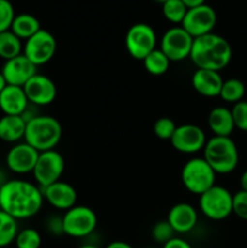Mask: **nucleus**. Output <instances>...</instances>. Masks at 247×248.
Listing matches in <instances>:
<instances>
[{
    "mask_svg": "<svg viewBox=\"0 0 247 248\" xmlns=\"http://www.w3.org/2000/svg\"><path fill=\"white\" fill-rule=\"evenodd\" d=\"M43 202V190L38 184L12 179L0 186V210L16 220L28 219L38 215Z\"/></svg>",
    "mask_w": 247,
    "mask_h": 248,
    "instance_id": "1",
    "label": "nucleus"
},
{
    "mask_svg": "<svg viewBox=\"0 0 247 248\" xmlns=\"http://www.w3.org/2000/svg\"><path fill=\"white\" fill-rule=\"evenodd\" d=\"M232 50L229 41L216 33L194 38L189 58L196 69L220 72L232 61Z\"/></svg>",
    "mask_w": 247,
    "mask_h": 248,
    "instance_id": "2",
    "label": "nucleus"
},
{
    "mask_svg": "<svg viewBox=\"0 0 247 248\" xmlns=\"http://www.w3.org/2000/svg\"><path fill=\"white\" fill-rule=\"evenodd\" d=\"M62 138V125L51 115H34L27 121L24 142L39 153L53 150Z\"/></svg>",
    "mask_w": 247,
    "mask_h": 248,
    "instance_id": "3",
    "label": "nucleus"
},
{
    "mask_svg": "<svg viewBox=\"0 0 247 248\" xmlns=\"http://www.w3.org/2000/svg\"><path fill=\"white\" fill-rule=\"evenodd\" d=\"M202 152V157L216 174L232 173L239 164V150L230 137L213 136L207 140Z\"/></svg>",
    "mask_w": 247,
    "mask_h": 248,
    "instance_id": "4",
    "label": "nucleus"
},
{
    "mask_svg": "<svg viewBox=\"0 0 247 248\" xmlns=\"http://www.w3.org/2000/svg\"><path fill=\"white\" fill-rule=\"evenodd\" d=\"M181 179L189 193L200 196L216 184V172L203 157H191L182 167Z\"/></svg>",
    "mask_w": 247,
    "mask_h": 248,
    "instance_id": "5",
    "label": "nucleus"
},
{
    "mask_svg": "<svg viewBox=\"0 0 247 248\" xmlns=\"http://www.w3.org/2000/svg\"><path fill=\"white\" fill-rule=\"evenodd\" d=\"M201 213L208 219L223 220L232 213V194L220 186H213L199 196Z\"/></svg>",
    "mask_w": 247,
    "mask_h": 248,
    "instance_id": "6",
    "label": "nucleus"
},
{
    "mask_svg": "<svg viewBox=\"0 0 247 248\" xmlns=\"http://www.w3.org/2000/svg\"><path fill=\"white\" fill-rule=\"evenodd\" d=\"M63 234L70 237H86L94 232L97 227V216L87 206L75 205L65 211L62 217Z\"/></svg>",
    "mask_w": 247,
    "mask_h": 248,
    "instance_id": "7",
    "label": "nucleus"
},
{
    "mask_svg": "<svg viewBox=\"0 0 247 248\" xmlns=\"http://www.w3.org/2000/svg\"><path fill=\"white\" fill-rule=\"evenodd\" d=\"M125 46L131 57L143 61L156 48L155 31L147 23L133 24L126 33Z\"/></svg>",
    "mask_w": 247,
    "mask_h": 248,
    "instance_id": "8",
    "label": "nucleus"
},
{
    "mask_svg": "<svg viewBox=\"0 0 247 248\" xmlns=\"http://www.w3.org/2000/svg\"><path fill=\"white\" fill-rule=\"evenodd\" d=\"M64 167L65 162L62 154H60L56 149L47 150V152L39 153V157L31 173L36 184L44 189L60 181Z\"/></svg>",
    "mask_w": 247,
    "mask_h": 248,
    "instance_id": "9",
    "label": "nucleus"
},
{
    "mask_svg": "<svg viewBox=\"0 0 247 248\" xmlns=\"http://www.w3.org/2000/svg\"><path fill=\"white\" fill-rule=\"evenodd\" d=\"M57 51V41L50 33L41 28L38 33L26 40L23 45V55L36 67L50 62Z\"/></svg>",
    "mask_w": 247,
    "mask_h": 248,
    "instance_id": "10",
    "label": "nucleus"
},
{
    "mask_svg": "<svg viewBox=\"0 0 247 248\" xmlns=\"http://www.w3.org/2000/svg\"><path fill=\"white\" fill-rule=\"evenodd\" d=\"M194 38L182 27H173L165 31L160 41V50L171 62H181L189 58Z\"/></svg>",
    "mask_w": 247,
    "mask_h": 248,
    "instance_id": "11",
    "label": "nucleus"
},
{
    "mask_svg": "<svg viewBox=\"0 0 247 248\" xmlns=\"http://www.w3.org/2000/svg\"><path fill=\"white\" fill-rule=\"evenodd\" d=\"M216 23H217L216 11L210 5L203 4L201 6L188 9L181 27L185 29L193 38H199L212 33Z\"/></svg>",
    "mask_w": 247,
    "mask_h": 248,
    "instance_id": "12",
    "label": "nucleus"
},
{
    "mask_svg": "<svg viewBox=\"0 0 247 248\" xmlns=\"http://www.w3.org/2000/svg\"><path fill=\"white\" fill-rule=\"evenodd\" d=\"M170 142L177 152L183 154H195L203 149L207 140L200 126L194 124H183L177 126Z\"/></svg>",
    "mask_w": 247,
    "mask_h": 248,
    "instance_id": "13",
    "label": "nucleus"
},
{
    "mask_svg": "<svg viewBox=\"0 0 247 248\" xmlns=\"http://www.w3.org/2000/svg\"><path fill=\"white\" fill-rule=\"evenodd\" d=\"M29 103L34 106H48L57 96L56 84L48 77L36 73L23 86Z\"/></svg>",
    "mask_w": 247,
    "mask_h": 248,
    "instance_id": "14",
    "label": "nucleus"
},
{
    "mask_svg": "<svg viewBox=\"0 0 247 248\" xmlns=\"http://www.w3.org/2000/svg\"><path fill=\"white\" fill-rule=\"evenodd\" d=\"M0 72L4 75L7 85L19 87H23L38 73L36 65L33 64L23 53L9 61H5Z\"/></svg>",
    "mask_w": 247,
    "mask_h": 248,
    "instance_id": "15",
    "label": "nucleus"
},
{
    "mask_svg": "<svg viewBox=\"0 0 247 248\" xmlns=\"http://www.w3.org/2000/svg\"><path fill=\"white\" fill-rule=\"evenodd\" d=\"M39 152L29 144L18 143L7 152L6 165L10 171L18 174L31 173L35 167Z\"/></svg>",
    "mask_w": 247,
    "mask_h": 248,
    "instance_id": "16",
    "label": "nucleus"
},
{
    "mask_svg": "<svg viewBox=\"0 0 247 248\" xmlns=\"http://www.w3.org/2000/svg\"><path fill=\"white\" fill-rule=\"evenodd\" d=\"M41 190H43L44 199L56 210L68 211L77 205V190L72 184L67 182L57 181Z\"/></svg>",
    "mask_w": 247,
    "mask_h": 248,
    "instance_id": "17",
    "label": "nucleus"
},
{
    "mask_svg": "<svg viewBox=\"0 0 247 248\" xmlns=\"http://www.w3.org/2000/svg\"><path fill=\"white\" fill-rule=\"evenodd\" d=\"M166 220L176 234H186L195 228L198 212L190 203L179 202L170 208Z\"/></svg>",
    "mask_w": 247,
    "mask_h": 248,
    "instance_id": "18",
    "label": "nucleus"
},
{
    "mask_svg": "<svg viewBox=\"0 0 247 248\" xmlns=\"http://www.w3.org/2000/svg\"><path fill=\"white\" fill-rule=\"evenodd\" d=\"M219 72L208 69H196L191 77V86L199 94L207 98L218 97L223 85Z\"/></svg>",
    "mask_w": 247,
    "mask_h": 248,
    "instance_id": "19",
    "label": "nucleus"
},
{
    "mask_svg": "<svg viewBox=\"0 0 247 248\" xmlns=\"http://www.w3.org/2000/svg\"><path fill=\"white\" fill-rule=\"evenodd\" d=\"M28 104L23 87L7 85L0 93V109L4 115H24Z\"/></svg>",
    "mask_w": 247,
    "mask_h": 248,
    "instance_id": "20",
    "label": "nucleus"
},
{
    "mask_svg": "<svg viewBox=\"0 0 247 248\" xmlns=\"http://www.w3.org/2000/svg\"><path fill=\"white\" fill-rule=\"evenodd\" d=\"M207 125L213 136L230 137L235 128L232 110L225 107H216L208 114Z\"/></svg>",
    "mask_w": 247,
    "mask_h": 248,
    "instance_id": "21",
    "label": "nucleus"
},
{
    "mask_svg": "<svg viewBox=\"0 0 247 248\" xmlns=\"http://www.w3.org/2000/svg\"><path fill=\"white\" fill-rule=\"evenodd\" d=\"M27 121L22 115H4L0 118V140L7 143L24 138Z\"/></svg>",
    "mask_w": 247,
    "mask_h": 248,
    "instance_id": "22",
    "label": "nucleus"
},
{
    "mask_svg": "<svg viewBox=\"0 0 247 248\" xmlns=\"http://www.w3.org/2000/svg\"><path fill=\"white\" fill-rule=\"evenodd\" d=\"M41 29L40 22L35 16L29 14H21L15 16L10 31L21 40H28L31 36Z\"/></svg>",
    "mask_w": 247,
    "mask_h": 248,
    "instance_id": "23",
    "label": "nucleus"
},
{
    "mask_svg": "<svg viewBox=\"0 0 247 248\" xmlns=\"http://www.w3.org/2000/svg\"><path fill=\"white\" fill-rule=\"evenodd\" d=\"M23 53V45L18 36L15 35L11 31H5L0 33V57L4 61Z\"/></svg>",
    "mask_w": 247,
    "mask_h": 248,
    "instance_id": "24",
    "label": "nucleus"
},
{
    "mask_svg": "<svg viewBox=\"0 0 247 248\" xmlns=\"http://www.w3.org/2000/svg\"><path fill=\"white\" fill-rule=\"evenodd\" d=\"M142 62L145 70H147L149 74L159 77V75L165 74V73L169 70L171 61L166 57V55H165L160 48H155V50L152 51Z\"/></svg>",
    "mask_w": 247,
    "mask_h": 248,
    "instance_id": "25",
    "label": "nucleus"
},
{
    "mask_svg": "<svg viewBox=\"0 0 247 248\" xmlns=\"http://www.w3.org/2000/svg\"><path fill=\"white\" fill-rule=\"evenodd\" d=\"M18 232L17 220L0 210V248L9 246L15 242Z\"/></svg>",
    "mask_w": 247,
    "mask_h": 248,
    "instance_id": "26",
    "label": "nucleus"
},
{
    "mask_svg": "<svg viewBox=\"0 0 247 248\" xmlns=\"http://www.w3.org/2000/svg\"><path fill=\"white\" fill-rule=\"evenodd\" d=\"M246 92V87L245 84L240 79H228L223 81L222 90H220L219 97L227 103H237V102L242 101Z\"/></svg>",
    "mask_w": 247,
    "mask_h": 248,
    "instance_id": "27",
    "label": "nucleus"
},
{
    "mask_svg": "<svg viewBox=\"0 0 247 248\" xmlns=\"http://www.w3.org/2000/svg\"><path fill=\"white\" fill-rule=\"evenodd\" d=\"M162 5V14L165 18L169 22L174 24H182L184 17H185L186 9L185 5L182 2V0H167Z\"/></svg>",
    "mask_w": 247,
    "mask_h": 248,
    "instance_id": "28",
    "label": "nucleus"
},
{
    "mask_svg": "<svg viewBox=\"0 0 247 248\" xmlns=\"http://www.w3.org/2000/svg\"><path fill=\"white\" fill-rule=\"evenodd\" d=\"M15 245L17 248H40L41 236L33 228H26L18 232Z\"/></svg>",
    "mask_w": 247,
    "mask_h": 248,
    "instance_id": "29",
    "label": "nucleus"
},
{
    "mask_svg": "<svg viewBox=\"0 0 247 248\" xmlns=\"http://www.w3.org/2000/svg\"><path fill=\"white\" fill-rule=\"evenodd\" d=\"M174 230L172 229V227L170 225V223L165 220H159V222L155 223L152 228V237L154 239L155 242L157 244L165 245L166 242H169L170 240L174 237Z\"/></svg>",
    "mask_w": 247,
    "mask_h": 248,
    "instance_id": "30",
    "label": "nucleus"
},
{
    "mask_svg": "<svg viewBox=\"0 0 247 248\" xmlns=\"http://www.w3.org/2000/svg\"><path fill=\"white\" fill-rule=\"evenodd\" d=\"M176 128L177 125L174 124V121L172 119L167 118V116H162V118L157 119L155 121L154 126H153V131H154L155 136L164 140H171Z\"/></svg>",
    "mask_w": 247,
    "mask_h": 248,
    "instance_id": "31",
    "label": "nucleus"
},
{
    "mask_svg": "<svg viewBox=\"0 0 247 248\" xmlns=\"http://www.w3.org/2000/svg\"><path fill=\"white\" fill-rule=\"evenodd\" d=\"M230 110H232L235 128H239V130L247 132V102H237L232 106Z\"/></svg>",
    "mask_w": 247,
    "mask_h": 248,
    "instance_id": "32",
    "label": "nucleus"
},
{
    "mask_svg": "<svg viewBox=\"0 0 247 248\" xmlns=\"http://www.w3.org/2000/svg\"><path fill=\"white\" fill-rule=\"evenodd\" d=\"M15 10L9 0H0V33L10 31L15 18Z\"/></svg>",
    "mask_w": 247,
    "mask_h": 248,
    "instance_id": "33",
    "label": "nucleus"
},
{
    "mask_svg": "<svg viewBox=\"0 0 247 248\" xmlns=\"http://www.w3.org/2000/svg\"><path fill=\"white\" fill-rule=\"evenodd\" d=\"M232 213L240 219L247 220V191L239 190L232 195Z\"/></svg>",
    "mask_w": 247,
    "mask_h": 248,
    "instance_id": "34",
    "label": "nucleus"
},
{
    "mask_svg": "<svg viewBox=\"0 0 247 248\" xmlns=\"http://www.w3.org/2000/svg\"><path fill=\"white\" fill-rule=\"evenodd\" d=\"M162 248H193V247H191L190 244H188L185 240L181 239V237H173V239L170 240L169 242L162 245Z\"/></svg>",
    "mask_w": 247,
    "mask_h": 248,
    "instance_id": "35",
    "label": "nucleus"
},
{
    "mask_svg": "<svg viewBox=\"0 0 247 248\" xmlns=\"http://www.w3.org/2000/svg\"><path fill=\"white\" fill-rule=\"evenodd\" d=\"M206 0H182L184 5L186 6V9H193V7L201 6V5L205 4Z\"/></svg>",
    "mask_w": 247,
    "mask_h": 248,
    "instance_id": "36",
    "label": "nucleus"
},
{
    "mask_svg": "<svg viewBox=\"0 0 247 248\" xmlns=\"http://www.w3.org/2000/svg\"><path fill=\"white\" fill-rule=\"evenodd\" d=\"M106 248H133L130 244L124 241H113L108 245Z\"/></svg>",
    "mask_w": 247,
    "mask_h": 248,
    "instance_id": "37",
    "label": "nucleus"
},
{
    "mask_svg": "<svg viewBox=\"0 0 247 248\" xmlns=\"http://www.w3.org/2000/svg\"><path fill=\"white\" fill-rule=\"evenodd\" d=\"M240 186H241V190L247 191V170L242 172L241 177H240Z\"/></svg>",
    "mask_w": 247,
    "mask_h": 248,
    "instance_id": "38",
    "label": "nucleus"
},
{
    "mask_svg": "<svg viewBox=\"0 0 247 248\" xmlns=\"http://www.w3.org/2000/svg\"><path fill=\"white\" fill-rule=\"evenodd\" d=\"M6 86H7L6 80H5L4 75H2L1 72H0V93H1V91H2V90H4Z\"/></svg>",
    "mask_w": 247,
    "mask_h": 248,
    "instance_id": "39",
    "label": "nucleus"
},
{
    "mask_svg": "<svg viewBox=\"0 0 247 248\" xmlns=\"http://www.w3.org/2000/svg\"><path fill=\"white\" fill-rule=\"evenodd\" d=\"M79 248H98V247L94 246V245H84V246H81Z\"/></svg>",
    "mask_w": 247,
    "mask_h": 248,
    "instance_id": "40",
    "label": "nucleus"
},
{
    "mask_svg": "<svg viewBox=\"0 0 247 248\" xmlns=\"http://www.w3.org/2000/svg\"><path fill=\"white\" fill-rule=\"evenodd\" d=\"M156 2H160V4H164V2H166L167 0H155Z\"/></svg>",
    "mask_w": 247,
    "mask_h": 248,
    "instance_id": "41",
    "label": "nucleus"
}]
</instances>
